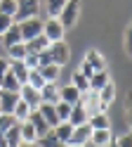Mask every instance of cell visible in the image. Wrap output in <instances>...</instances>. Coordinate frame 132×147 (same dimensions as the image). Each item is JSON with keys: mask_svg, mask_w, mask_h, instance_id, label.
Here are the masks:
<instances>
[{"mask_svg": "<svg viewBox=\"0 0 132 147\" xmlns=\"http://www.w3.org/2000/svg\"><path fill=\"white\" fill-rule=\"evenodd\" d=\"M40 12V0H17V14L12 17L14 24H21L26 19H33Z\"/></svg>", "mask_w": 132, "mask_h": 147, "instance_id": "cell-1", "label": "cell"}, {"mask_svg": "<svg viewBox=\"0 0 132 147\" xmlns=\"http://www.w3.org/2000/svg\"><path fill=\"white\" fill-rule=\"evenodd\" d=\"M47 57H50L52 64H57V67H64V64H69L71 59V50H69V45H66L64 40L59 43H50V48H47Z\"/></svg>", "mask_w": 132, "mask_h": 147, "instance_id": "cell-2", "label": "cell"}, {"mask_svg": "<svg viewBox=\"0 0 132 147\" xmlns=\"http://www.w3.org/2000/svg\"><path fill=\"white\" fill-rule=\"evenodd\" d=\"M78 14H80V0H66L64 10L59 12V24L64 26V29H71V26L78 22Z\"/></svg>", "mask_w": 132, "mask_h": 147, "instance_id": "cell-3", "label": "cell"}, {"mask_svg": "<svg viewBox=\"0 0 132 147\" xmlns=\"http://www.w3.org/2000/svg\"><path fill=\"white\" fill-rule=\"evenodd\" d=\"M19 26V33H21V40L28 43V40H33L35 36H40L43 33V22H40V17H33V19H26L21 24H17Z\"/></svg>", "mask_w": 132, "mask_h": 147, "instance_id": "cell-4", "label": "cell"}, {"mask_svg": "<svg viewBox=\"0 0 132 147\" xmlns=\"http://www.w3.org/2000/svg\"><path fill=\"white\" fill-rule=\"evenodd\" d=\"M64 33H66V29L59 24V19H47V22H43V36H45L50 43L64 40Z\"/></svg>", "mask_w": 132, "mask_h": 147, "instance_id": "cell-5", "label": "cell"}, {"mask_svg": "<svg viewBox=\"0 0 132 147\" xmlns=\"http://www.w3.org/2000/svg\"><path fill=\"white\" fill-rule=\"evenodd\" d=\"M90 135H92V128H90L87 123L75 126L66 145H69V147H85V145H90Z\"/></svg>", "mask_w": 132, "mask_h": 147, "instance_id": "cell-6", "label": "cell"}, {"mask_svg": "<svg viewBox=\"0 0 132 147\" xmlns=\"http://www.w3.org/2000/svg\"><path fill=\"white\" fill-rule=\"evenodd\" d=\"M19 100H21V102H26L31 109H38V107L43 105V100H40V90L31 88L28 83H24L21 88H19Z\"/></svg>", "mask_w": 132, "mask_h": 147, "instance_id": "cell-7", "label": "cell"}, {"mask_svg": "<svg viewBox=\"0 0 132 147\" xmlns=\"http://www.w3.org/2000/svg\"><path fill=\"white\" fill-rule=\"evenodd\" d=\"M80 105L83 109L87 112V116L92 114H99L101 112V105H99V93H94V90H87V93L80 95Z\"/></svg>", "mask_w": 132, "mask_h": 147, "instance_id": "cell-8", "label": "cell"}, {"mask_svg": "<svg viewBox=\"0 0 132 147\" xmlns=\"http://www.w3.org/2000/svg\"><path fill=\"white\" fill-rule=\"evenodd\" d=\"M28 123H31V126L35 128V133H38V140H40L43 135H47V133L52 131V128H50V123H47L45 119L40 116V112H38V109H33V112H31V116H28Z\"/></svg>", "mask_w": 132, "mask_h": 147, "instance_id": "cell-9", "label": "cell"}, {"mask_svg": "<svg viewBox=\"0 0 132 147\" xmlns=\"http://www.w3.org/2000/svg\"><path fill=\"white\" fill-rule=\"evenodd\" d=\"M19 102V93H7V90H0V114H12L14 107Z\"/></svg>", "mask_w": 132, "mask_h": 147, "instance_id": "cell-10", "label": "cell"}, {"mask_svg": "<svg viewBox=\"0 0 132 147\" xmlns=\"http://www.w3.org/2000/svg\"><path fill=\"white\" fill-rule=\"evenodd\" d=\"M113 100H116V83H106L101 90H99V105H101V112H109V107L113 105Z\"/></svg>", "mask_w": 132, "mask_h": 147, "instance_id": "cell-11", "label": "cell"}, {"mask_svg": "<svg viewBox=\"0 0 132 147\" xmlns=\"http://www.w3.org/2000/svg\"><path fill=\"white\" fill-rule=\"evenodd\" d=\"M83 62H87L94 74H97V71H106V59H104V55L99 50H87V55H85Z\"/></svg>", "mask_w": 132, "mask_h": 147, "instance_id": "cell-12", "label": "cell"}, {"mask_svg": "<svg viewBox=\"0 0 132 147\" xmlns=\"http://www.w3.org/2000/svg\"><path fill=\"white\" fill-rule=\"evenodd\" d=\"M111 142H113L111 128H104V131H92V135H90V145H92V147H109Z\"/></svg>", "mask_w": 132, "mask_h": 147, "instance_id": "cell-13", "label": "cell"}, {"mask_svg": "<svg viewBox=\"0 0 132 147\" xmlns=\"http://www.w3.org/2000/svg\"><path fill=\"white\" fill-rule=\"evenodd\" d=\"M24 45H26V52H28V55H40V52H45L47 48H50V40L40 33V36H35L33 40H28V43H24Z\"/></svg>", "mask_w": 132, "mask_h": 147, "instance_id": "cell-14", "label": "cell"}, {"mask_svg": "<svg viewBox=\"0 0 132 147\" xmlns=\"http://www.w3.org/2000/svg\"><path fill=\"white\" fill-rule=\"evenodd\" d=\"M59 88L61 86H57V83H45L40 90V100L47 105H57L59 102Z\"/></svg>", "mask_w": 132, "mask_h": 147, "instance_id": "cell-15", "label": "cell"}, {"mask_svg": "<svg viewBox=\"0 0 132 147\" xmlns=\"http://www.w3.org/2000/svg\"><path fill=\"white\" fill-rule=\"evenodd\" d=\"M9 74L19 81V86H24L28 81V74H31V69L26 67L24 62H9Z\"/></svg>", "mask_w": 132, "mask_h": 147, "instance_id": "cell-16", "label": "cell"}, {"mask_svg": "<svg viewBox=\"0 0 132 147\" xmlns=\"http://www.w3.org/2000/svg\"><path fill=\"white\" fill-rule=\"evenodd\" d=\"M69 123L75 128V126H83V123H87V112L83 109V105H73L71 107V114H69Z\"/></svg>", "mask_w": 132, "mask_h": 147, "instance_id": "cell-17", "label": "cell"}, {"mask_svg": "<svg viewBox=\"0 0 132 147\" xmlns=\"http://www.w3.org/2000/svg\"><path fill=\"white\" fill-rule=\"evenodd\" d=\"M59 100H61V102H69V105L73 107V105H78V102H80V93L69 83V86L59 88Z\"/></svg>", "mask_w": 132, "mask_h": 147, "instance_id": "cell-18", "label": "cell"}, {"mask_svg": "<svg viewBox=\"0 0 132 147\" xmlns=\"http://www.w3.org/2000/svg\"><path fill=\"white\" fill-rule=\"evenodd\" d=\"M87 126L92 128V131H104V128H109V126H111V121H109L106 112H99V114L87 116Z\"/></svg>", "mask_w": 132, "mask_h": 147, "instance_id": "cell-19", "label": "cell"}, {"mask_svg": "<svg viewBox=\"0 0 132 147\" xmlns=\"http://www.w3.org/2000/svg\"><path fill=\"white\" fill-rule=\"evenodd\" d=\"M38 112H40V116L45 119L47 123H50V128L59 126V119H57V109H54V105H47V102H43L40 107H38Z\"/></svg>", "mask_w": 132, "mask_h": 147, "instance_id": "cell-20", "label": "cell"}, {"mask_svg": "<svg viewBox=\"0 0 132 147\" xmlns=\"http://www.w3.org/2000/svg\"><path fill=\"white\" fill-rule=\"evenodd\" d=\"M38 71H40V76L45 78V83H57V81H59V74H61V69L57 67V64H47V67H40Z\"/></svg>", "mask_w": 132, "mask_h": 147, "instance_id": "cell-21", "label": "cell"}, {"mask_svg": "<svg viewBox=\"0 0 132 147\" xmlns=\"http://www.w3.org/2000/svg\"><path fill=\"white\" fill-rule=\"evenodd\" d=\"M106 83H111V76H109V71H97L94 76L90 78V90H94V93H99V90L106 86Z\"/></svg>", "mask_w": 132, "mask_h": 147, "instance_id": "cell-22", "label": "cell"}, {"mask_svg": "<svg viewBox=\"0 0 132 147\" xmlns=\"http://www.w3.org/2000/svg\"><path fill=\"white\" fill-rule=\"evenodd\" d=\"M52 133L57 135V140H61L66 145V142H69V138H71V133H73V126L69 121H59V126L52 128Z\"/></svg>", "mask_w": 132, "mask_h": 147, "instance_id": "cell-23", "label": "cell"}, {"mask_svg": "<svg viewBox=\"0 0 132 147\" xmlns=\"http://www.w3.org/2000/svg\"><path fill=\"white\" fill-rule=\"evenodd\" d=\"M71 86L83 95V93H87V90H90V78H85L80 71H73L71 74Z\"/></svg>", "mask_w": 132, "mask_h": 147, "instance_id": "cell-24", "label": "cell"}, {"mask_svg": "<svg viewBox=\"0 0 132 147\" xmlns=\"http://www.w3.org/2000/svg\"><path fill=\"white\" fill-rule=\"evenodd\" d=\"M19 128H21V142H28V145H35L38 142V133H35V128L28 121L19 123Z\"/></svg>", "mask_w": 132, "mask_h": 147, "instance_id": "cell-25", "label": "cell"}, {"mask_svg": "<svg viewBox=\"0 0 132 147\" xmlns=\"http://www.w3.org/2000/svg\"><path fill=\"white\" fill-rule=\"evenodd\" d=\"M5 142H7V147H19L21 145V128H19V123H14L5 133Z\"/></svg>", "mask_w": 132, "mask_h": 147, "instance_id": "cell-26", "label": "cell"}, {"mask_svg": "<svg viewBox=\"0 0 132 147\" xmlns=\"http://www.w3.org/2000/svg\"><path fill=\"white\" fill-rule=\"evenodd\" d=\"M19 88H21V86H19V81H17L9 71L0 78V90H7V93H19Z\"/></svg>", "mask_w": 132, "mask_h": 147, "instance_id": "cell-27", "label": "cell"}, {"mask_svg": "<svg viewBox=\"0 0 132 147\" xmlns=\"http://www.w3.org/2000/svg\"><path fill=\"white\" fill-rule=\"evenodd\" d=\"M31 112H33V109L28 107L26 102H21V100H19V102H17V107H14V112H12V116L17 119L19 123H24V121H28V116H31Z\"/></svg>", "mask_w": 132, "mask_h": 147, "instance_id": "cell-28", "label": "cell"}, {"mask_svg": "<svg viewBox=\"0 0 132 147\" xmlns=\"http://www.w3.org/2000/svg\"><path fill=\"white\" fill-rule=\"evenodd\" d=\"M7 55H9V62H24L26 59V45L24 43H17L12 48H7Z\"/></svg>", "mask_w": 132, "mask_h": 147, "instance_id": "cell-29", "label": "cell"}, {"mask_svg": "<svg viewBox=\"0 0 132 147\" xmlns=\"http://www.w3.org/2000/svg\"><path fill=\"white\" fill-rule=\"evenodd\" d=\"M3 43H5V48H12V45H17V43H24L21 40V33H19V26L14 24L12 29H9L5 36H3Z\"/></svg>", "mask_w": 132, "mask_h": 147, "instance_id": "cell-30", "label": "cell"}, {"mask_svg": "<svg viewBox=\"0 0 132 147\" xmlns=\"http://www.w3.org/2000/svg\"><path fill=\"white\" fill-rule=\"evenodd\" d=\"M66 0H45V7H47V14H50V19H57L59 12L64 10Z\"/></svg>", "mask_w": 132, "mask_h": 147, "instance_id": "cell-31", "label": "cell"}, {"mask_svg": "<svg viewBox=\"0 0 132 147\" xmlns=\"http://www.w3.org/2000/svg\"><path fill=\"white\" fill-rule=\"evenodd\" d=\"M35 145H38V147H69V145H64L61 140H57V135H54L52 131L47 133V135H43V138H40V140H38Z\"/></svg>", "mask_w": 132, "mask_h": 147, "instance_id": "cell-32", "label": "cell"}, {"mask_svg": "<svg viewBox=\"0 0 132 147\" xmlns=\"http://www.w3.org/2000/svg\"><path fill=\"white\" fill-rule=\"evenodd\" d=\"M26 83L31 86V88H35V90H43V86H45V78L40 76V71H38V69H33L31 74H28V81H26Z\"/></svg>", "mask_w": 132, "mask_h": 147, "instance_id": "cell-33", "label": "cell"}, {"mask_svg": "<svg viewBox=\"0 0 132 147\" xmlns=\"http://www.w3.org/2000/svg\"><path fill=\"white\" fill-rule=\"evenodd\" d=\"M54 109H57V119H59V121H69V114H71V105L69 102H57L54 105Z\"/></svg>", "mask_w": 132, "mask_h": 147, "instance_id": "cell-34", "label": "cell"}, {"mask_svg": "<svg viewBox=\"0 0 132 147\" xmlns=\"http://www.w3.org/2000/svg\"><path fill=\"white\" fill-rule=\"evenodd\" d=\"M14 123H19V121H17L12 114H0V135H5Z\"/></svg>", "mask_w": 132, "mask_h": 147, "instance_id": "cell-35", "label": "cell"}, {"mask_svg": "<svg viewBox=\"0 0 132 147\" xmlns=\"http://www.w3.org/2000/svg\"><path fill=\"white\" fill-rule=\"evenodd\" d=\"M0 14L14 17L17 14V0H0Z\"/></svg>", "mask_w": 132, "mask_h": 147, "instance_id": "cell-36", "label": "cell"}, {"mask_svg": "<svg viewBox=\"0 0 132 147\" xmlns=\"http://www.w3.org/2000/svg\"><path fill=\"white\" fill-rule=\"evenodd\" d=\"M14 26V19L12 17H7V14H0V38H3V36L9 31Z\"/></svg>", "mask_w": 132, "mask_h": 147, "instance_id": "cell-37", "label": "cell"}, {"mask_svg": "<svg viewBox=\"0 0 132 147\" xmlns=\"http://www.w3.org/2000/svg\"><path fill=\"white\" fill-rule=\"evenodd\" d=\"M125 114H127V126L132 133V90H127V95H125Z\"/></svg>", "mask_w": 132, "mask_h": 147, "instance_id": "cell-38", "label": "cell"}, {"mask_svg": "<svg viewBox=\"0 0 132 147\" xmlns=\"http://www.w3.org/2000/svg\"><path fill=\"white\" fill-rule=\"evenodd\" d=\"M123 45H125L127 57H132V22L127 24V31H125V40H123Z\"/></svg>", "mask_w": 132, "mask_h": 147, "instance_id": "cell-39", "label": "cell"}, {"mask_svg": "<svg viewBox=\"0 0 132 147\" xmlns=\"http://www.w3.org/2000/svg\"><path fill=\"white\" fill-rule=\"evenodd\" d=\"M118 147H132V133H125V135H120L118 140H116Z\"/></svg>", "mask_w": 132, "mask_h": 147, "instance_id": "cell-40", "label": "cell"}, {"mask_svg": "<svg viewBox=\"0 0 132 147\" xmlns=\"http://www.w3.org/2000/svg\"><path fill=\"white\" fill-rule=\"evenodd\" d=\"M7 71H9V59H3V57H0V78H3Z\"/></svg>", "mask_w": 132, "mask_h": 147, "instance_id": "cell-41", "label": "cell"}, {"mask_svg": "<svg viewBox=\"0 0 132 147\" xmlns=\"http://www.w3.org/2000/svg\"><path fill=\"white\" fill-rule=\"evenodd\" d=\"M19 147H38V145H28V142H21Z\"/></svg>", "mask_w": 132, "mask_h": 147, "instance_id": "cell-42", "label": "cell"}, {"mask_svg": "<svg viewBox=\"0 0 132 147\" xmlns=\"http://www.w3.org/2000/svg\"><path fill=\"white\" fill-rule=\"evenodd\" d=\"M109 147H118V145H116V142H111V145H109Z\"/></svg>", "mask_w": 132, "mask_h": 147, "instance_id": "cell-43", "label": "cell"}]
</instances>
